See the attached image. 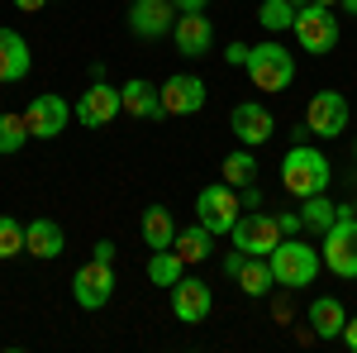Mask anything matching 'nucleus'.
Instances as JSON below:
<instances>
[{
    "label": "nucleus",
    "instance_id": "34",
    "mask_svg": "<svg viewBox=\"0 0 357 353\" xmlns=\"http://www.w3.org/2000/svg\"><path fill=\"white\" fill-rule=\"evenodd\" d=\"M343 344L357 353V315H348V325H343Z\"/></svg>",
    "mask_w": 357,
    "mask_h": 353
},
{
    "label": "nucleus",
    "instance_id": "11",
    "mask_svg": "<svg viewBox=\"0 0 357 353\" xmlns=\"http://www.w3.org/2000/svg\"><path fill=\"white\" fill-rule=\"evenodd\" d=\"M210 310H215V291H210L200 277H181V282H172V315H176L181 325H205Z\"/></svg>",
    "mask_w": 357,
    "mask_h": 353
},
{
    "label": "nucleus",
    "instance_id": "23",
    "mask_svg": "<svg viewBox=\"0 0 357 353\" xmlns=\"http://www.w3.org/2000/svg\"><path fill=\"white\" fill-rule=\"evenodd\" d=\"M172 248H176V253L186 258V268H191V263H205V258L215 253V234L195 219L191 229H176V244H172Z\"/></svg>",
    "mask_w": 357,
    "mask_h": 353
},
{
    "label": "nucleus",
    "instance_id": "22",
    "mask_svg": "<svg viewBox=\"0 0 357 353\" xmlns=\"http://www.w3.org/2000/svg\"><path fill=\"white\" fill-rule=\"evenodd\" d=\"M138 229H143V244L153 248V253L176 244V219H172V210H167V206H148V210H143V219H138Z\"/></svg>",
    "mask_w": 357,
    "mask_h": 353
},
{
    "label": "nucleus",
    "instance_id": "29",
    "mask_svg": "<svg viewBox=\"0 0 357 353\" xmlns=\"http://www.w3.org/2000/svg\"><path fill=\"white\" fill-rule=\"evenodd\" d=\"M15 253H24V224L15 215H0V263Z\"/></svg>",
    "mask_w": 357,
    "mask_h": 353
},
{
    "label": "nucleus",
    "instance_id": "17",
    "mask_svg": "<svg viewBox=\"0 0 357 353\" xmlns=\"http://www.w3.org/2000/svg\"><path fill=\"white\" fill-rule=\"evenodd\" d=\"M176 24V5L172 0H134L129 5V34L134 38H162Z\"/></svg>",
    "mask_w": 357,
    "mask_h": 353
},
{
    "label": "nucleus",
    "instance_id": "2",
    "mask_svg": "<svg viewBox=\"0 0 357 353\" xmlns=\"http://www.w3.org/2000/svg\"><path fill=\"white\" fill-rule=\"evenodd\" d=\"M248 82L257 86V91H267V96H281L286 86L296 82V53L286 48V43H257V48H248V62H243Z\"/></svg>",
    "mask_w": 357,
    "mask_h": 353
},
{
    "label": "nucleus",
    "instance_id": "3",
    "mask_svg": "<svg viewBox=\"0 0 357 353\" xmlns=\"http://www.w3.org/2000/svg\"><path fill=\"white\" fill-rule=\"evenodd\" d=\"M324 268L343 282H357V215L353 206H338V219L324 229Z\"/></svg>",
    "mask_w": 357,
    "mask_h": 353
},
{
    "label": "nucleus",
    "instance_id": "7",
    "mask_svg": "<svg viewBox=\"0 0 357 353\" xmlns=\"http://www.w3.org/2000/svg\"><path fill=\"white\" fill-rule=\"evenodd\" d=\"M124 115V96H119V86H110L105 77L100 82H91L82 91V101L72 106V120L82 124V129H105Z\"/></svg>",
    "mask_w": 357,
    "mask_h": 353
},
{
    "label": "nucleus",
    "instance_id": "16",
    "mask_svg": "<svg viewBox=\"0 0 357 353\" xmlns=\"http://www.w3.org/2000/svg\"><path fill=\"white\" fill-rule=\"evenodd\" d=\"M172 43H176L181 57H205L215 48V24H210V15H205V10H200V15H176Z\"/></svg>",
    "mask_w": 357,
    "mask_h": 353
},
{
    "label": "nucleus",
    "instance_id": "21",
    "mask_svg": "<svg viewBox=\"0 0 357 353\" xmlns=\"http://www.w3.org/2000/svg\"><path fill=\"white\" fill-rule=\"evenodd\" d=\"M343 325H348V305L338 296H319L310 305V329L319 339H343Z\"/></svg>",
    "mask_w": 357,
    "mask_h": 353
},
{
    "label": "nucleus",
    "instance_id": "5",
    "mask_svg": "<svg viewBox=\"0 0 357 353\" xmlns=\"http://www.w3.org/2000/svg\"><path fill=\"white\" fill-rule=\"evenodd\" d=\"M291 29H296L301 53L324 57V53H333V48H338V15H333V5H301Z\"/></svg>",
    "mask_w": 357,
    "mask_h": 353
},
{
    "label": "nucleus",
    "instance_id": "32",
    "mask_svg": "<svg viewBox=\"0 0 357 353\" xmlns=\"http://www.w3.org/2000/svg\"><path fill=\"white\" fill-rule=\"evenodd\" d=\"M276 224H281V234H296V229H305L301 210H296V215H281V219H276Z\"/></svg>",
    "mask_w": 357,
    "mask_h": 353
},
{
    "label": "nucleus",
    "instance_id": "6",
    "mask_svg": "<svg viewBox=\"0 0 357 353\" xmlns=\"http://www.w3.org/2000/svg\"><path fill=\"white\" fill-rule=\"evenodd\" d=\"M238 215H243V201H238V191L229 187V182H210V187H200V196H195V219L220 239V234H229L234 224H238Z\"/></svg>",
    "mask_w": 357,
    "mask_h": 353
},
{
    "label": "nucleus",
    "instance_id": "8",
    "mask_svg": "<svg viewBox=\"0 0 357 353\" xmlns=\"http://www.w3.org/2000/svg\"><path fill=\"white\" fill-rule=\"evenodd\" d=\"M110 296H114V263L86 258L82 268L72 272V301L82 310H100V305H110Z\"/></svg>",
    "mask_w": 357,
    "mask_h": 353
},
{
    "label": "nucleus",
    "instance_id": "14",
    "mask_svg": "<svg viewBox=\"0 0 357 353\" xmlns=\"http://www.w3.org/2000/svg\"><path fill=\"white\" fill-rule=\"evenodd\" d=\"M67 120H72V106L62 101V96H53V91H43V96H33L24 110V124L33 138H57L62 129H67Z\"/></svg>",
    "mask_w": 357,
    "mask_h": 353
},
{
    "label": "nucleus",
    "instance_id": "1",
    "mask_svg": "<svg viewBox=\"0 0 357 353\" xmlns=\"http://www.w3.org/2000/svg\"><path fill=\"white\" fill-rule=\"evenodd\" d=\"M329 182H333V167L319 148H310V143H291V148H286V158H281V187L291 191L296 201L324 196Z\"/></svg>",
    "mask_w": 357,
    "mask_h": 353
},
{
    "label": "nucleus",
    "instance_id": "20",
    "mask_svg": "<svg viewBox=\"0 0 357 353\" xmlns=\"http://www.w3.org/2000/svg\"><path fill=\"white\" fill-rule=\"evenodd\" d=\"M119 96H124V115L129 120H162V91L153 82H143V77H129V82L119 86Z\"/></svg>",
    "mask_w": 357,
    "mask_h": 353
},
{
    "label": "nucleus",
    "instance_id": "10",
    "mask_svg": "<svg viewBox=\"0 0 357 353\" xmlns=\"http://www.w3.org/2000/svg\"><path fill=\"white\" fill-rule=\"evenodd\" d=\"M305 124H310L314 138H338L348 129V96H343V91H319V96H310Z\"/></svg>",
    "mask_w": 357,
    "mask_h": 353
},
{
    "label": "nucleus",
    "instance_id": "26",
    "mask_svg": "<svg viewBox=\"0 0 357 353\" xmlns=\"http://www.w3.org/2000/svg\"><path fill=\"white\" fill-rule=\"evenodd\" d=\"M301 219H305V229L324 234L333 219H338V206H333L329 196H305V201H301Z\"/></svg>",
    "mask_w": 357,
    "mask_h": 353
},
{
    "label": "nucleus",
    "instance_id": "35",
    "mask_svg": "<svg viewBox=\"0 0 357 353\" xmlns=\"http://www.w3.org/2000/svg\"><path fill=\"white\" fill-rule=\"evenodd\" d=\"M43 5H48V0H15V10H24V15H38Z\"/></svg>",
    "mask_w": 357,
    "mask_h": 353
},
{
    "label": "nucleus",
    "instance_id": "19",
    "mask_svg": "<svg viewBox=\"0 0 357 353\" xmlns=\"http://www.w3.org/2000/svg\"><path fill=\"white\" fill-rule=\"evenodd\" d=\"M24 253L43 258V263L62 258V253H67V234H62V224H57V219H29V224H24Z\"/></svg>",
    "mask_w": 357,
    "mask_h": 353
},
{
    "label": "nucleus",
    "instance_id": "28",
    "mask_svg": "<svg viewBox=\"0 0 357 353\" xmlns=\"http://www.w3.org/2000/svg\"><path fill=\"white\" fill-rule=\"evenodd\" d=\"M29 138H33V134H29L24 115H10V110H5V115H0V158L20 153V148H24Z\"/></svg>",
    "mask_w": 357,
    "mask_h": 353
},
{
    "label": "nucleus",
    "instance_id": "37",
    "mask_svg": "<svg viewBox=\"0 0 357 353\" xmlns=\"http://www.w3.org/2000/svg\"><path fill=\"white\" fill-rule=\"evenodd\" d=\"M310 5H338V0H310Z\"/></svg>",
    "mask_w": 357,
    "mask_h": 353
},
{
    "label": "nucleus",
    "instance_id": "13",
    "mask_svg": "<svg viewBox=\"0 0 357 353\" xmlns=\"http://www.w3.org/2000/svg\"><path fill=\"white\" fill-rule=\"evenodd\" d=\"M162 110L167 115H200L205 110V77H195V72H172L162 86Z\"/></svg>",
    "mask_w": 357,
    "mask_h": 353
},
{
    "label": "nucleus",
    "instance_id": "24",
    "mask_svg": "<svg viewBox=\"0 0 357 353\" xmlns=\"http://www.w3.org/2000/svg\"><path fill=\"white\" fill-rule=\"evenodd\" d=\"M181 277H186V258H181L176 248H158V253L148 258V282H153V287L172 291V282H181Z\"/></svg>",
    "mask_w": 357,
    "mask_h": 353
},
{
    "label": "nucleus",
    "instance_id": "31",
    "mask_svg": "<svg viewBox=\"0 0 357 353\" xmlns=\"http://www.w3.org/2000/svg\"><path fill=\"white\" fill-rule=\"evenodd\" d=\"M176 5V15H200V10H210V0H172Z\"/></svg>",
    "mask_w": 357,
    "mask_h": 353
},
{
    "label": "nucleus",
    "instance_id": "18",
    "mask_svg": "<svg viewBox=\"0 0 357 353\" xmlns=\"http://www.w3.org/2000/svg\"><path fill=\"white\" fill-rule=\"evenodd\" d=\"M29 67H33V53H29L24 34H15V29L0 24V86H15L29 77Z\"/></svg>",
    "mask_w": 357,
    "mask_h": 353
},
{
    "label": "nucleus",
    "instance_id": "15",
    "mask_svg": "<svg viewBox=\"0 0 357 353\" xmlns=\"http://www.w3.org/2000/svg\"><path fill=\"white\" fill-rule=\"evenodd\" d=\"M224 272L238 282V291H243V296H267V291L276 287L272 263H267V258H252V253H238V248L224 258Z\"/></svg>",
    "mask_w": 357,
    "mask_h": 353
},
{
    "label": "nucleus",
    "instance_id": "25",
    "mask_svg": "<svg viewBox=\"0 0 357 353\" xmlns=\"http://www.w3.org/2000/svg\"><path fill=\"white\" fill-rule=\"evenodd\" d=\"M220 172H224V182H229L234 191H238V187H252V182H257V158H252L248 148H234V153L220 163Z\"/></svg>",
    "mask_w": 357,
    "mask_h": 353
},
{
    "label": "nucleus",
    "instance_id": "30",
    "mask_svg": "<svg viewBox=\"0 0 357 353\" xmlns=\"http://www.w3.org/2000/svg\"><path fill=\"white\" fill-rule=\"evenodd\" d=\"M224 62H229V67H243L248 62V43H229V48H224Z\"/></svg>",
    "mask_w": 357,
    "mask_h": 353
},
{
    "label": "nucleus",
    "instance_id": "9",
    "mask_svg": "<svg viewBox=\"0 0 357 353\" xmlns=\"http://www.w3.org/2000/svg\"><path fill=\"white\" fill-rule=\"evenodd\" d=\"M229 239L238 253H252V258H272V248L286 239L281 234V224L276 215H262V210H252V215H238V224L229 229Z\"/></svg>",
    "mask_w": 357,
    "mask_h": 353
},
{
    "label": "nucleus",
    "instance_id": "33",
    "mask_svg": "<svg viewBox=\"0 0 357 353\" xmlns=\"http://www.w3.org/2000/svg\"><path fill=\"white\" fill-rule=\"evenodd\" d=\"M91 258H100V263H114V244H110V239H100V244L91 248Z\"/></svg>",
    "mask_w": 357,
    "mask_h": 353
},
{
    "label": "nucleus",
    "instance_id": "27",
    "mask_svg": "<svg viewBox=\"0 0 357 353\" xmlns=\"http://www.w3.org/2000/svg\"><path fill=\"white\" fill-rule=\"evenodd\" d=\"M257 24L267 29V34H286V29L296 24V5L291 0H262L257 5Z\"/></svg>",
    "mask_w": 357,
    "mask_h": 353
},
{
    "label": "nucleus",
    "instance_id": "38",
    "mask_svg": "<svg viewBox=\"0 0 357 353\" xmlns=\"http://www.w3.org/2000/svg\"><path fill=\"white\" fill-rule=\"evenodd\" d=\"M353 215H357V201H353Z\"/></svg>",
    "mask_w": 357,
    "mask_h": 353
},
{
    "label": "nucleus",
    "instance_id": "12",
    "mask_svg": "<svg viewBox=\"0 0 357 353\" xmlns=\"http://www.w3.org/2000/svg\"><path fill=\"white\" fill-rule=\"evenodd\" d=\"M229 129H234V138H238L243 148H262V143L272 138L276 120L262 101H238V106L229 110Z\"/></svg>",
    "mask_w": 357,
    "mask_h": 353
},
{
    "label": "nucleus",
    "instance_id": "36",
    "mask_svg": "<svg viewBox=\"0 0 357 353\" xmlns=\"http://www.w3.org/2000/svg\"><path fill=\"white\" fill-rule=\"evenodd\" d=\"M338 5H343V10H348V15H357V0H338Z\"/></svg>",
    "mask_w": 357,
    "mask_h": 353
},
{
    "label": "nucleus",
    "instance_id": "4",
    "mask_svg": "<svg viewBox=\"0 0 357 353\" xmlns=\"http://www.w3.org/2000/svg\"><path fill=\"white\" fill-rule=\"evenodd\" d=\"M267 263H272V277L281 282V287L301 291V287H310V282L319 277V248L301 244V239H281Z\"/></svg>",
    "mask_w": 357,
    "mask_h": 353
}]
</instances>
